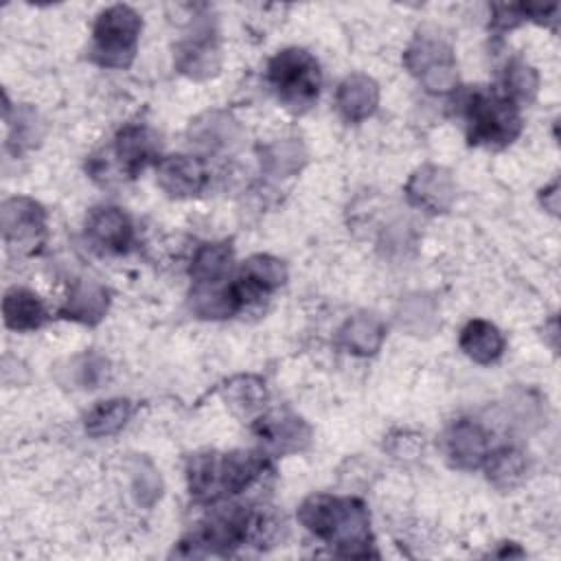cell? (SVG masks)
I'll use <instances>...</instances> for the list:
<instances>
[{
	"label": "cell",
	"mask_w": 561,
	"mask_h": 561,
	"mask_svg": "<svg viewBox=\"0 0 561 561\" xmlns=\"http://www.w3.org/2000/svg\"><path fill=\"white\" fill-rule=\"evenodd\" d=\"M460 348L478 364L495 362L504 351V337L497 327L486 320H471L460 333Z\"/></svg>",
	"instance_id": "19"
},
{
	"label": "cell",
	"mask_w": 561,
	"mask_h": 561,
	"mask_svg": "<svg viewBox=\"0 0 561 561\" xmlns=\"http://www.w3.org/2000/svg\"><path fill=\"white\" fill-rule=\"evenodd\" d=\"M224 397L234 412L252 414L265 401V386L256 377H237L226 383Z\"/></svg>",
	"instance_id": "27"
},
{
	"label": "cell",
	"mask_w": 561,
	"mask_h": 561,
	"mask_svg": "<svg viewBox=\"0 0 561 561\" xmlns=\"http://www.w3.org/2000/svg\"><path fill=\"white\" fill-rule=\"evenodd\" d=\"M142 22L140 15L127 4L107 7L94 24L92 57L107 68H125L131 64L138 46Z\"/></svg>",
	"instance_id": "5"
},
{
	"label": "cell",
	"mask_w": 561,
	"mask_h": 561,
	"mask_svg": "<svg viewBox=\"0 0 561 561\" xmlns=\"http://www.w3.org/2000/svg\"><path fill=\"white\" fill-rule=\"evenodd\" d=\"M267 79L280 103L291 112L309 110L320 92L318 61L302 48H285L274 55Z\"/></svg>",
	"instance_id": "3"
},
{
	"label": "cell",
	"mask_w": 561,
	"mask_h": 561,
	"mask_svg": "<svg viewBox=\"0 0 561 561\" xmlns=\"http://www.w3.org/2000/svg\"><path fill=\"white\" fill-rule=\"evenodd\" d=\"M0 228L4 243L13 252H33L44 239L46 215L35 199L11 197L2 202Z\"/></svg>",
	"instance_id": "7"
},
{
	"label": "cell",
	"mask_w": 561,
	"mask_h": 561,
	"mask_svg": "<svg viewBox=\"0 0 561 561\" xmlns=\"http://www.w3.org/2000/svg\"><path fill=\"white\" fill-rule=\"evenodd\" d=\"M307 160V151L302 147V142L294 140V138H285V140H276L267 147L261 149V167L276 178H289L296 171L302 169Z\"/></svg>",
	"instance_id": "22"
},
{
	"label": "cell",
	"mask_w": 561,
	"mask_h": 561,
	"mask_svg": "<svg viewBox=\"0 0 561 561\" xmlns=\"http://www.w3.org/2000/svg\"><path fill=\"white\" fill-rule=\"evenodd\" d=\"M110 307V296L105 287H101L96 280H79L70 296L66 307L61 309L64 318L83 322V324H96Z\"/></svg>",
	"instance_id": "18"
},
{
	"label": "cell",
	"mask_w": 561,
	"mask_h": 561,
	"mask_svg": "<svg viewBox=\"0 0 561 561\" xmlns=\"http://www.w3.org/2000/svg\"><path fill=\"white\" fill-rule=\"evenodd\" d=\"M265 460L252 451L199 454L188 465V486L199 500L239 493L263 473Z\"/></svg>",
	"instance_id": "2"
},
{
	"label": "cell",
	"mask_w": 561,
	"mask_h": 561,
	"mask_svg": "<svg viewBox=\"0 0 561 561\" xmlns=\"http://www.w3.org/2000/svg\"><path fill=\"white\" fill-rule=\"evenodd\" d=\"M232 261V250L228 243H204L191 265V276L204 287V285H215L221 280L230 267Z\"/></svg>",
	"instance_id": "23"
},
{
	"label": "cell",
	"mask_w": 561,
	"mask_h": 561,
	"mask_svg": "<svg viewBox=\"0 0 561 561\" xmlns=\"http://www.w3.org/2000/svg\"><path fill=\"white\" fill-rule=\"evenodd\" d=\"M379 103V88L368 75H351L337 88V110L346 121L368 118Z\"/></svg>",
	"instance_id": "17"
},
{
	"label": "cell",
	"mask_w": 561,
	"mask_h": 561,
	"mask_svg": "<svg viewBox=\"0 0 561 561\" xmlns=\"http://www.w3.org/2000/svg\"><path fill=\"white\" fill-rule=\"evenodd\" d=\"M489 440L484 430L473 421H458L445 434V456L454 467L476 469L486 460Z\"/></svg>",
	"instance_id": "12"
},
{
	"label": "cell",
	"mask_w": 561,
	"mask_h": 561,
	"mask_svg": "<svg viewBox=\"0 0 561 561\" xmlns=\"http://www.w3.org/2000/svg\"><path fill=\"white\" fill-rule=\"evenodd\" d=\"M241 307V300L232 285L224 291L199 289L193 294V309L204 318H224Z\"/></svg>",
	"instance_id": "29"
},
{
	"label": "cell",
	"mask_w": 561,
	"mask_h": 561,
	"mask_svg": "<svg viewBox=\"0 0 561 561\" xmlns=\"http://www.w3.org/2000/svg\"><path fill=\"white\" fill-rule=\"evenodd\" d=\"M423 449V440L416 434H397L390 436V451L397 458H412Z\"/></svg>",
	"instance_id": "31"
},
{
	"label": "cell",
	"mask_w": 561,
	"mask_h": 561,
	"mask_svg": "<svg viewBox=\"0 0 561 561\" xmlns=\"http://www.w3.org/2000/svg\"><path fill=\"white\" fill-rule=\"evenodd\" d=\"M88 234L105 250L125 252L131 243V224L123 210L114 206H101L94 208L88 217Z\"/></svg>",
	"instance_id": "16"
},
{
	"label": "cell",
	"mask_w": 561,
	"mask_h": 561,
	"mask_svg": "<svg viewBox=\"0 0 561 561\" xmlns=\"http://www.w3.org/2000/svg\"><path fill=\"white\" fill-rule=\"evenodd\" d=\"M399 322L414 335H427L436 329V305L427 296H408L399 307Z\"/></svg>",
	"instance_id": "26"
},
{
	"label": "cell",
	"mask_w": 561,
	"mask_h": 561,
	"mask_svg": "<svg viewBox=\"0 0 561 561\" xmlns=\"http://www.w3.org/2000/svg\"><path fill=\"white\" fill-rule=\"evenodd\" d=\"M243 131L239 123L224 112H206L197 116L188 127V138L193 145L206 151H226L239 145Z\"/></svg>",
	"instance_id": "14"
},
{
	"label": "cell",
	"mask_w": 561,
	"mask_h": 561,
	"mask_svg": "<svg viewBox=\"0 0 561 561\" xmlns=\"http://www.w3.org/2000/svg\"><path fill=\"white\" fill-rule=\"evenodd\" d=\"M342 344L355 355H373L383 340V324L373 313H357L342 327Z\"/></svg>",
	"instance_id": "21"
},
{
	"label": "cell",
	"mask_w": 561,
	"mask_h": 561,
	"mask_svg": "<svg viewBox=\"0 0 561 561\" xmlns=\"http://www.w3.org/2000/svg\"><path fill=\"white\" fill-rule=\"evenodd\" d=\"M285 278H287V270L278 259L270 254H254L243 263L241 274L232 285V289L237 291L243 305L245 300H252L265 291L280 287Z\"/></svg>",
	"instance_id": "13"
},
{
	"label": "cell",
	"mask_w": 561,
	"mask_h": 561,
	"mask_svg": "<svg viewBox=\"0 0 561 561\" xmlns=\"http://www.w3.org/2000/svg\"><path fill=\"white\" fill-rule=\"evenodd\" d=\"M131 416V403L127 399H110L94 405L85 416V432L94 438L118 432Z\"/></svg>",
	"instance_id": "25"
},
{
	"label": "cell",
	"mask_w": 561,
	"mask_h": 561,
	"mask_svg": "<svg viewBox=\"0 0 561 561\" xmlns=\"http://www.w3.org/2000/svg\"><path fill=\"white\" fill-rule=\"evenodd\" d=\"M254 434L265 445V449L274 454L300 451L311 436L307 423L287 410H274L261 416L254 425Z\"/></svg>",
	"instance_id": "10"
},
{
	"label": "cell",
	"mask_w": 561,
	"mask_h": 561,
	"mask_svg": "<svg viewBox=\"0 0 561 561\" xmlns=\"http://www.w3.org/2000/svg\"><path fill=\"white\" fill-rule=\"evenodd\" d=\"M219 46L210 24H199L175 48V66L193 79H208L219 70Z\"/></svg>",
	"instance_id": "9"
},
{
	"label": "cell",
	"mask_w": 561,
	"mask_h": 561,
	"mask_svg": "<svg viewBox=\"0 0 561 561\" xmlns=\"http://www.w3.org/2000/svg\"><path fill=\"white\" fill-rule=\"evenodd\" d=\"M403 61L430 92H449L458 81L451 48L440 39L416 37L405 50Z\"/></svg>",
	"instance_id": "6"
},
{
	"label": "cell",
	"mask_w": 561,
	"mask_h": 561,
	"mask_svg": "<svg viewBox=\"0 0 561 561\" xmlns=\"http://www.w3.org/2000/svg\"><path fill=\"white\" fill-rule=\"evenodd\" d=\"M160 142L158 136L145 127V125H127L116 134V158L121 160V167L134 175L138 173L153 156L158 153Z\"/></svg>",
	"instance_id": "15"
},
{
	"label": "cell",
	"mask_w": 561,
	"mask_h": 561,
	"mask_svg": "<svg viewBox=\"0 0 561 561\" xmlns=\"http://www.w3.org/2000/svg\"><path fill=\"white\" fill-rule=\"evenodd\" d=\"M131 491L140 506H151L162 493V480L147 458H136L131 467Z\"/></svg>",
	"instance_id": "28"
},
{
	"label": "cell",
	"mask_w": 561,
	"mask_h": 561,
	"mask_svg": "<svg viewBox=\"0 0 561 561\" xmlns=\"http://www.w3.org/2000/svg\"><path fill=\"white\" fill-rule=\"evenodd\" d=\"M526 469L528 460L524 451L515 447H502L486 456V478L500 489H511L519 484L526 476Z\"/></svg>",
	"instance_id": "24"
},
{
	"label": "cell",
	"mask_w": 561,
	"mask_h": 561,
	"mask_svg": "<svg viewBox=\"0 0 561 561\" xmlns=\"http://www.w3.org/2000/svg\"><path fill=\"white\" fill-rule=\"evenodd\" d=\"M298 519L307 530L337 543L342 554L368 557L370 517L359 500L309 495L298 508Z\"/></svg>",
	"instance_id": "1"
},
{
	"label": "cell",
	"mask_w": 561,
	"mask_h": 561,
	"mask_svg": "<svg viewBox=\"0 0 561 561\" xmlns=\"http://www.w3.org/2000/svg\"><path fill=\"white\" fill-rule=\"evenodd\" d=\"M465 118L471 142L500 147L511 142L522 129V118L513 101L484 90H473L467 96Z\"/></svg>",
	"instance_id": "4"
},
{
	"label": "cell",
	"mask_w": 561,
	"mask_h": 561,
	"mask_svg": "<svg viewBox=\"0 0 561 561\" xmlns=\"http://www.w3.org/2000/svg\"><path fill=\"white\" fill-rule=\"evenodd\" d=\"M537 72L524 64V61H513L506 68V90L511 92V96L522 99V101H530L537 92Z\"/></svg>",
	"instance_id": "30"
},
{
	"label": "cell",
	"mask_w": 561,
	"mask_h": 561,
	"mask_svg": "<svg viewBox=\"0 0 561 561\" xmlns=\"http://www.w3.org/2000/svg\"><path fill=\"white\" fill-rule=\"evenodd\" d=\"M208 182L202 160L191 156H169L158 162V184L171 197H193Z\"/></svg>",
	"instance_id": "11"
},
{
	"label": "cell",
	"mask_w": 561,
	"mask_h": 561,
	"mask_svg": "<svg viewBox=\"0 0 561 561\" xmlns=\"http://www.w3.org/2000/svg\"><path fill=\"white\" fill-rule=\"evenodd\" d=\"M410 204L427 213H445L456 199V184L443 167L423 164L416 169L405 186Z\"/></svg>",
	"instance_id": "8"
},
{
	"label": "cell",
	"mask_w": 561,
	"mask_h": 561,
	"mask_svg": "<svg viewBox=\"0 0 561 561\" xmlns=\"http://www.w3.org/2000/svg\"><path fill=\"white\" fill-rule=\"evenodd\" d=\"M2 316H4V324L9 329L31 331L44 322L46 311H44V305L37 298V294L22 289V287H13L4 294Z\"/></svg>",
	"instance_id": "20"
}]
</instances>
